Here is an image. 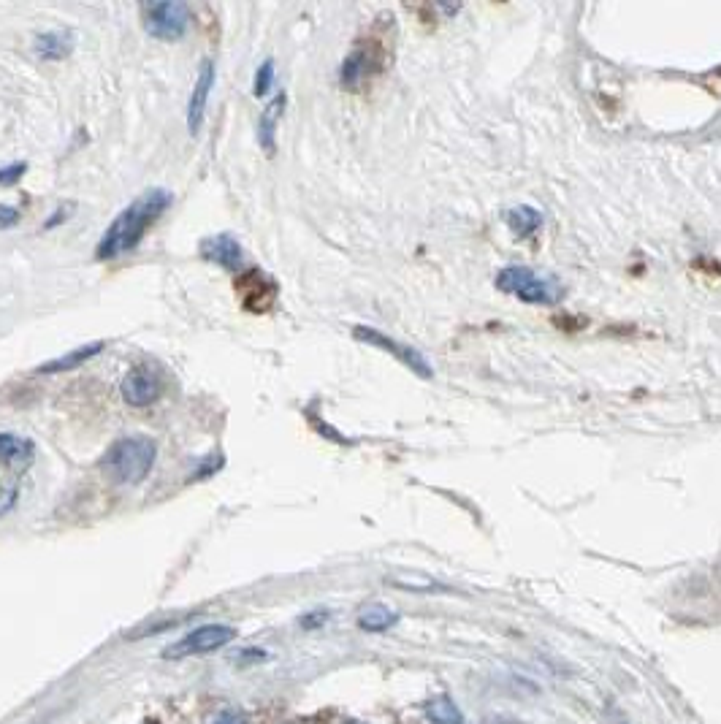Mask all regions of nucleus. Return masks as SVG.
Returning a JSON list of instances; mask_svg holds the SVG:
<instances>
[{
    "mask_svg": "<svg viewBox=\"0 0 721 724\" xmlns=\"http://www.w3.org/2000/svg\"><path fill=\"white\" fill-rule=\"evenodd\" d=\"M497 288L513 293L526 304H556L562 299L564 288L551 277H543L526 266H507L497 274Z\"/></svg>",
    "mask_w": 721,
    "mask_h": 724,
    "instance_id": "nucleus-3",
    "label": "nucleus"
},
{
    "mask_svg": "<svg viewBox=\"0 0 721 724\" xmlns=\"http://www.w3.org/2000/svg\"><path fill=\"white\" fill-rule=\"evenodd\" d=\"M396 621H399V616L388 605H380V602H372V605H366L364 611L358 613V627L366 632L391 630Z\"/></svg>",
    "mask_w": 721,
    "mask_h": 724,
    "instance_id": "nucleus-16",
    "label": "nucleus"
},
{
    "mask_svg": "<svg viewBox=\"0 0 721 724\" xmlns=\"http://www.w3.org/2000/svg\"><path fill=\"white\" fill-rule=\"evenodd\" d=\"M36 52L41 60L57 63L74 52V33L71 30H49L36 38Z\"/></svg>",
    "mask_w": 721,
    "mask_h": 724,
    "instance_id": "nucleus-12",
    "label": "nucleus"
},
{
    "mask_svg": "<svg viewBox=\"0 0 721 724\" xmlns=\"http://www.w3.org/2000/svg\"><path fill=\"white\" fill-rule=\"evenodd\" d=\"M507 228L513 231L518 239H532L540 228H543V215L532 207H513L507 212Z\"/></svg>",
    "mask_w": 721,
    "mask_h": 724,
    "instance_id": "nucleus-14",
    "label": "nucleus"
},
{
    "mask_svg": "<svg viewBox=\"0 0 721 724\" xmlns=\"http://www.w3.org/2000/svg\"><path fill=\"white\" fill-rule=\"evenodd\" d=\"M380 68H385V52L380 41H366L345 57V63L339 68V82L347 90H358Z\"/></svg>",
    "mask_w": 721,
    "mask_h": 724,
    "instance_id": "nucleus-6",
    "label": "nucleus"
},
{
    "mask_svg": "<svg viewBox=\"0 0 721 724\" xmlns=\"http://www.w3.org/2000/svg\"><path fill=\"white\" fill-rule=\"evenodd\" d=\"M426 714L434 724H461L464 722V716L456 706H453V700L448 697H434L429 706H426Z\"/></svg>",
    "mask_w": 721,
    "mask_h": 724,
    "instance_id": "nucleus-18",
    "label": "nucleus"
},
{
    "mask_svg": "<svg viewBox=\"0 0 721 724\" xmlns=\"http://www.w3.org/2000/svg\"><path fill=\"white\" fill-rule=\"evenodd\" d=\"M190 28V9L179 0H160L144 6V30L158 41H179Z\"/></svg>",
    "mask_w": 721,
    "mask_h": 724,
    "instance_id": "nucleus-4",
    "label": "nucleus"
},
{
    "mask_svg": "<svg viewBox=\"0 0 721 724\" xmlns=\"http://www.w3.org/2000/svg\"><path fill=\"white\" fill-rule=\"evenodd\" d=\"M71 209H74V204H66V207H60V209H57L55 215H52V220H47V223H44V228H55V226H60V223H63V220H68V215H71Z\"/></svg>",
    "mask_w": 721,
    "mask_h": 724,
    "instance_id": "nucleus-25",
    "label": "nucleus"
},
{
    "mask_svg": "<svg viewBox=\"0 0 721 724\" xmlns=\"http://www.w3.org/2000/svg\"><path fill=\"white\" fill-rule=\"evenodd\" d=\"M158 459V445L150 437L131 434L112 442V448L103 456V470L109 472L117 483H141L155 467Z\"/></svg>",
    "mask_w": 721,
    "mask_h": 724,
    "instance_id": "nucleus-2",
    "label": "nucleus"
},
{
    "mask_svg": "<svg viewBox=\"0 0 721 724\" xmlns=\"http://www.w3.org/2000/svg\"><path fill=\"white\" fill-rule=\"evenodd\" d=\"M326 619H328V613L318 611V613H312V616H304V619H301V624H304V627H318V624H323Z\"/></svg>",
    "mask_w": 721,
    "mask_h": 724,
    "instance_id": "nucleus-26",
    "label": "nucleus"
},
{
    "mask_svg": "<svg viewBox=\"0 0 721 724\" xmlns=\"http://www.w3.org/2000/svg\"><path fill=\"white\" fill-rule=\"evenodd\" d=\"M171 201H174V196L163 188L141 193L133 204H128L120 215L114 217L112 226L103 231L101 242L95 247V258L98 261H114V258L136 250L147 234V228L155 226V220L171 207Z\"/></svg>",
    "mask_w": 721,
    "mask_h": 724,
    "instance_id": "nucleus-1",
    "label": "nucleus"
},
{
    "mask_svg": "<svg viewBox=\"0 0 721 724\" xmlns=\"http://www.w3.org/2000/svg\"><path fill=\"white\" fill-rule=\"evenodd\" d=\"M234 293L242 301V307L255 315H266L277 304L280 296V285L274 283V277H269L261 269H244L234 280Z\"/></svg>",
    "mask_w": 721,
    "mask_h": 724,
    "instance_id": "nucleus-5",
    "label": "nucleus"
},
{
    "mask_svg": "<svg viewBox=\"0 0 721 724\" xmlns=\"http://www.w3.org/2000/svg\"><path fill=\"white\" fill-rule=\"evenodd\" d=\"M282 109H285V93L277 95L272 104L266 106L261 120H258V139H261V147L269 155H274V131H277V123H280Z\"/></svg>",
    "mask_w": 721,
    "mask_h": 724,
    "instance_id": "nucleus-15",
    "label": "nucleus"
},
{
    "mask_svg": "<svg viewBox=\"0 0 721 724\" xmlns=\"http://www.w3.org/2000/svg\"><path fill=\"white\" fill-rule=\"evenodd\" d=\"M272 82H274V63H272V60H263L261 66H258V74H255L253 93L261 98V95L269 93Z\"/></svg>",
    "mask_w": 721,
    "mask_h": 724,
    "instance_id": "nucleus-19",
    "label": "nucleus"
},
{
    "mask_svg": "<svg viewBox=\"0 0 721 724\" xmlns=\"http://www.w3.org/2000/svg\"><path fill=\"white\" fill-rule=\"evenodd\" d=\"M215 79H217L215 63H212V60H204L201 68H198V79L196 85H193V93H190L188 101V131L193 133V136H198L201 125H204L206 104H209V95H212Z\"/></svg>",
    "mask_w": 721,
    "mask_h": 724,
    "instance_id": "nucleus-9",
    "label": "nucleus"
},
{
    "mask_svg": "<svg viewBox=\"0 0 721 724\" xmlns=\"http://www.w3.org/2000/svg\"><path fill=\"white\" fill-rule=\"evenodd\" d=\"M204 724H250L247 716L242 711H234V708H225V711H217L215 716H209Z\"/></svg>",
    "mask_w": 721,
    "mask_h": 724,
    "instance_id": "nucleus-21",
    "label": "nucleus"
},
{
    "mask_svg": "<svg viewBox=\"0 0 721 724\" xmlns=\"http://www.w3.org/2000/svg\"><path fill=\"white\" fill-rule=\"evenodd\" d=\"M141 724H158V722H152V719H147V722H141Z\"/></svg>",
    "mask_w": 721,
    "mask_h": 724,
    "instance_id": "nucleus-27",
    "label": "nucleus"
},
{
    "mask_svg": "<svg viewBox=\"0 0 721 724\" xmlns=\"http://www.w3.org/2000/svg\"><path fill=\"white\" fill-rule=\"evenodd\" d=\"M19 209L9 207V204H0V231H9V228L19 226Z\"/></svg>",
    "mask_w": 721,
    "mask_h": 724,
    "instance_id": "nucleus-22",
    "label": "nucleus"
},
{
    "mask_svg": "<svg viewBox=\"0 0 721 724\" xmlns=\"http://www.w3.org/2000/svg\"><path fill=\"white\" fill-rule=\"evenodd\" d=\"M103 348H106L103 342H90V345H82V348L71 350V353H66V356L52 358V361H47V364H41L36 372H41V375H57V372H71V369H79L82 364H87L90 358L98 356Z\"/></svg>",
    "mask_w": 721,
    "mask_h": 724,
    "instance_id": "nucleus-13",
    "label": "nucleus"
},
{
    "mask_svg": "<svg viewBox=\"0 0 721 724\" xmlns=\"http://www.w3.org/2000/svg\"><path fill=\"white\" fill-rule=\"evenodd\" d=\"M198 255L204 261H209V264L223 266V269H231V272H236L242 266V247L231 234H217L204 239L201 247H198Z\"/></svg>",
    "mask_w": 721,
    "mask_h": 724,
    "instance_id": "nucleus-11",
    "label": "nucleus"
},
{
    "mask_svg": "<svg viewBox=\"0 0 721 724\" xmlns=\"http://www.w3.org/2000/svg\"><path fill=\"white\" fill-rule=\"evenodd\" d=\"M236 635L234 627L228 624H204L182 640H177L174 646L163 651V657L169 659H182V657H196V654H209V651L223 649L225 643H231Z\"/></svg>",
    "mask_w": 721,
    "mask_h": 724,
    "instance_id": "nucleus-7",
    "label": "nucleus"
},
{
    "mask_svg": "<svg viewBox=\"0 0 721 724\" xmlns=\"http://www.w3.org/2000/svg\"><path fill=\"white\" fill-rule=\"evenodd\" d=\"M353 337H356L358 342L372 345V348H380L385 350V353H391L396 361H402L404 367L410 369V372H415V375L421 377L434 375V372H431V364L423 358V353H418V348H410V345H404V342H396V339H391L388 334H383V331L372 329V326H356V329H353Z\"/></svg>",
    "mask_w": 721,
    "mask_h": 724,
    "instance_id": "nucleus-8",
    "label": "nucleus"
},
{
    "mask_svg": "<svg viewBox=\"0 0 721 724\" xmlns=\"http://www.w3.org/2000/svg\"><path fill=\"white\" fill-rule=\"evenodd\" d=\"M25 171H28V163H11V166H3V169H0V188L17 185L19 179L25 177Z\"/></svg>",
    "mask_w": 721,
    "mask_h": 724,
    "instance_id": "nucleus-20",
    "label": "nucleus"
},
{
    "mask_svg": "<svg viewBox=\"0 0 721 724\" xmlns=\"http://www.w3.org/2000/svg\"><path fill=\"white\" fill-rule=\"evenodd\" d=\"M160 396V377L147 367L131 369L122 380V399L131 407H150Z\"/></svg>",
    "mask_w": 721,
    "mask_h": 724,
    "instance_id": "nucleus-10",
    "label": "nucleus"
},
{
    "mask_svg": "<svg viewBox=\"0 0 721 724\" xmlns=\"http://www.w3.org/2000/svg\"><path fill=\"white\" fill-rule=\"evenodd\" d=\"M0 459L9 461V464H19V461L33 459V442L17 434L3 432L0 434Z\"/></svg>",
    "mask_w": 721,
    "mask_h": 724,
    "instance_id": "nucleus-17",
    "label": "nucleus"
},
{
    "mask_svg": "<svg viewBox=\"0 0 721 724\" xmlns=\"http://www.w3.org/2000/svg\"><path fill=\"white\" fill-rule=\"evenodd\" d=\"M17 499H19L17 486H9V489H0V516H6V513H11V510H14V505H17Z\"/></svg>",
    "mask_w": 721,
    "mask_h": 724,
    "instance_id": "nucleus-23",
    "label": "nucleus"
},
{
    "mask_svg": "<svg viewBox=\"0 0 721 724\" xmlns=\"http://www.w3.org/2000/svg\"><path fill=\"white\" fill-rule=\"evenodd\" d=\"M396 583H402L404 589H437V583L429 578H396Z\"/></svg>",
    "mask_w": 721,
    "mask_h": 724,
    "instance_id": "nucleus-24",
    "label": "nucleus"
}]
</instances>
